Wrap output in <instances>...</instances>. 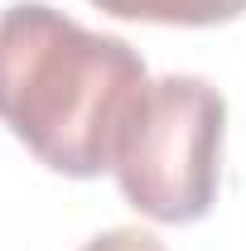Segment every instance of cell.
Masks as SVG:
<instances>
[{"label": "cell", "mask_w": 246, "mask_h": 251, "mask_svg": "<svg viewBox=\"0 0 246 251\" xmlns=\"http://www.w3.org/2000/svg\"><path fill=\"white\" fill-rule=\"evenodd\" d=\"M227 101L208 77L169 73L140 87L125 111L111 174L125 203L154 222H198L217 203Z\"/></svg>", "instance_id": "obj_2"}, {"label": "cell", "mask_w": 246, "mask_h": 251, "mask_svg": "<svg viewBox=\"0 0 246 251\" xmlns=\"http://www.w3.org/2000/svg\"><path fill=\"white\" fill-rule=\"evenodd\" d=\"M97 10L116 15V20H145V25H184V29H203V25H227L246 15V0H92Z\"/></svg>", "instance_id": "obj_3"}, {"label": "cell", "mask_w": 246, "mask_h": 251, "mask_svg": "<svg viewBox=\"0 0 246 251\" xmlns=\"http://www.w3.org/2000/svg\"><path fill=\"white\" fill-rule=\"evenodd\" d=\"M82 251H169V247L154 232H140V227H111V232L92 237Z\"/></svg>", "instance_id": "obj_4"}, {"label": "cell", "mask_w": 246, "mask_h": 251, "mask_svg": "<svg viewBox=\"0 0 246 251\" xmlns=\"http://www.w3.org/2000/svg\"><path fill=\"white\" fill-rule=\"evenodd\" d=\"M145 82V58L116 34L82 29L44 0L0 10V121L63 179L111 169L121 121Z\"/></svg>", "instance_id": "obj_1"}]
</instances>
